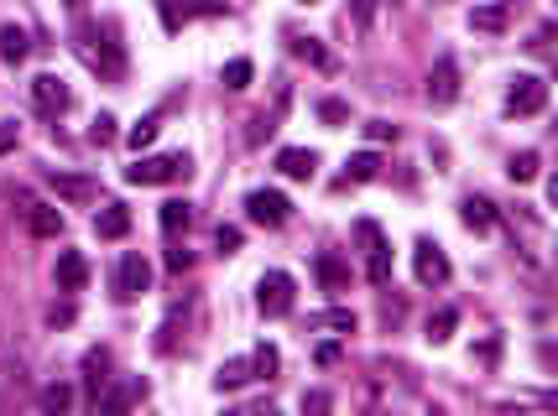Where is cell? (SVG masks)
<instances>
[{
  "mask_svg": "<svg viewBox=\"0 0 558 416\" xmlns=\"http://www.w3.org/2000/svg\"><path fill=\"white\" fill-rule=\"evenodd\" d=\"M506 172H512V182H532L543 172V156H537V151H517V156L506 162Z\"/></svg>",
  "mask_w": 558,
  "mask_h": 416,
  "instance_id": "cell-28",
  "label": "cell"
},
{
  "mask_svg": "<svg viewBox=\"0 0 558 416\" xmlns=\"http://www.w3.org/2000/svg\"><path fill=\"white\" fill-rule=\"evenodd\" d=\"M94 235L99 239H125L131 235V208L125 204H105L94 213Z\"/></svg>",
  "mask_w": 558,
  "mask_h": 416,
  "instance_id": "cell-14",
  "label": "cell"
},
{
  "mask_svg": "<svg viewBox=\"0 0 558 416\" xmlns=\"http://www.w3.org/2000/svg\"><path fill=\"white\" fill-rule=\"evenodd\" d=\"M318 120H324L329 130H340L344 120H350V104H344V99H318Z\"/></svg>",
  "mask_w": 558,
  "mask_h": 416,
  "instance_id": "cell-33",
  "label": "cell"
},
{
  "mask_svg": "<svg viewBox=\"0 0 558 416\" xmlns=\"http://www.w3.org/2000/svg\"><path fill=\"white\" fill-rule=\"evenodd\" d=\"M63 5H73V11H79V5H84V0H63Z\"/></svg>",
  "mask_w": 558,
  "mask_h": 416,
  "instance_id": "cell-42",
  "label": "cell"
},
{
  "mask_svg": "<svg viewBox=\"0 0 558 416\" xmlns=\"http://www.w3.org/2000/svg\"><path fill=\"white\" fill-rule=\"evenodd\" d=\"M313 359H318L324 370H329V364H340V344H318V349H313Z\"/></svg>",
  "mask_w": 558,
  "mask_h": 416,
  "instance_id": "cell-40",
  "label": "cell"
},
{
  "mask_svg": "<svg viewBox=\"0 0 558 416\" xmlns=\"http://www.w3.org/2000/svg\"><path fill=\"white\" fill-rule=\"evenodd\" d=\"M246 219L261 224V229H282L292 219V204L282 198L277 187H256V193H246Z\"/></svg>",
  "mask_w": 558,
  "mask_h": 416,
  "instance_id": "cell-4",
  "label": "cell"
},
{
  "mask_svg": "<svg viewBox=\"0 0 558 416\" xmlns=\"http://www.w3.org/2000/svg\"><path fill=\"white\" fill-rule=\"evenodd\" d=\"M246 380H250V359H224L215 375L219 390H235V386H246Z\"/></svg>",
  "mask_w": 558,
  "mask_h": 416,
  "instance_id": "cell-27",
  "label": "cell"
},
{
  "mask_svg": "<svg viewBox=\"0 0 558 416\" xmlns=\"http://www.w3.org/2000/svg\"><path fill=\"white\" fill-rule=\"evenodd\" d=\"M292 276L287 270H266L261 276V287H256V307H261V318H287L292 312Z\"/></svg>",
  "mask_w": 558,
  "mask_h": 416,
  "instance_id": "cell-5",
  "label": "cell"
},
{
  "mask_svg": "<svg viewBox=\"0 0 558 416\" xmlns=\"http://www.w3.org/2000/svg\"><path fill=\"white\" fill-rule=\"evenodd\" d=\"M47 182H53V193H58V198H68V204H94V193H99V187H94V178H79V172H58V167L47 172Z\"/></svg>",
  "mask_w": 558,
  "mask_h": 416,
  "instance_id": "cell-13",
  "label": "cell"
},
{
  "mask_svg": "<svg viewBox=\"0 0 558 416\" xmlns=\"http://www.w3.org/2000/svg\"><path fill=\"white\" fill-rule=\"evenodd\" d=\"M141 390H147L141 380H125V390H115V395L105 401V412H99V416H125V412H131V401H136Z\"/></svg>",
  "mask_w": 558,
  "mask_h": 416,
  "instance_id": "cell-29",
  "label": "cell"
},
{
  "mask_svg": "<svg viewBox=\"0 0 558 416\" xmlns=\"http://www.w3.org/2000/svg\"><path fill=\"white\" fill-rule=\"evenodd\" d=\"M219 79H224V89H230V94H241V89H250V79H256V62H250V58H230Z\"/></svg>",
  "mask_w": 558,
  "mask_h": 416,
  "instance_id": "cell-25",
  "label": "cell"
},
{
  "mask_svg": "<svg viewBox=\"0 0 558 416\" xmlns=\"http://www.w3.org/2000/svg\"><path fill=\"white\" fill-rule=\"evenodd\" d=\"M381 178V156L376 151H355L350 167H344V182H376Z\"/></svg>",
  "mask_w": 558,
  "mask_h": 416,
  "instance_id": "cell-22",
  "label": "cell"
},
{
  "mask_svg": "<svg viewBox=\"0 0 558 416\" xmlns=\"http://www.w3.org/2000/svg\"><path fill=\"white\" fill-rule=\"evenodd\" d=\"M47 323L68 328V323H73V302H53V307H47Z\"/></svg>",
  "mask_w": 558,
  "mask_h": 416,
  "instance_id": "cell-39",
  "label": "cell"
},
{
  "mask_svg": "<svg viewBox=\"0 0 558 416\" xmlns=\"http://www.w3.org/2000/svg\"><path fill=\"white\" fill-rule=\"evenodd\" d=\"M543 104H548V79L543 73H517L512 89H506V115L528 120V115H543Z\"/></svg>",
  "mask_w": 558,
  "mask_h": 416,
  "instance_id": "cell-3",
  "label": "cell"
},
{
  "mask_svg": "<svg viewBox=\"0 0 558 416\" xmlns=\"http://www.w3.org/2000/svg\"><path fill=\"white\" fill-rule=\"evenodd\" d=\"M27 53H31L27 27H16V21H11V27H0V58L16 68V62H27Z\"/></svg>",
  "mask_w": 558,
  "mask_h": 416,
  "instance_id": "cell-17",
  "label": "cell"
},
{
  "mask_svg": "<svg viewBox=\"0 0 558 416\" xmlns=\"http://www.w3.org/2000/svg\"><path fill=\"white\" fill-rule=\"evenodd\" d=\"M298 5H313V0H298Z\"/></svg>",
  "mask_w": 558,
  "mask_h": 416,
  "instance_id": "cell-43",
  "label": "cell"
},
{
  "mask_svg": "<svg viewBox=\"0 0 558 416\" xmlns=\"http://www.w3.org/2000/svg\"><path fill=\"white\" fill-rule=\"evenodd\" d=\"M156 219H162V235H183L188 224H193V204H183V198H167Z\"/></svg>",
  "mask_w": 558,
  "mask_h": 416,
  "instance_id": "cell-18",
  "label": "cell"
},
{
  "mask_svg": "<svg viewBox=\"0 0 558 416\" xmlns=\"http://www.w3.org/2000/svg\"><path fill=\"white\" fill-rule=\"evenodd\" d=\"M16 141H21V125H16V120H0V156L16 151Z\"/></svg>",
  "mask_w": 558,
  "mask_h": 416,
  "instance_id": "cell-38",
  "label": "cell"
},
{
  "mask_svg": "<svg viewBox=\"0 0 558 416\" xmlns=\"http://www.w3.org/2000/svg\"><path fill=\"white\" fill-rule=\"evenodd\" d=\"M188 172H193L188 151H162V156H136L125 167V182L131 187H162V182H183Z\"/></svg>",
  "mask_w": 558,
  "mask_h": 416,
  "instance_id": "cell-1",
  "label": "cell"
},
{
  "mask_svg": "<svg viewBox=\"0 0 558 416\" xmlns=\"http://www.w3.org/2000/svg\"><path fill=\"white\" fill-rule=\"evenodd\" d=\"M376 5H381V0H350V16H355V27L360 31L376 21Z\"/></svg>",
  "mask_w": 558,
  "mask_h": 416,
  "instance_id": "cell-36",
  "label": "cell"
},
{
  "mask_svg": "<svg viewBox=\"0 0 558 416\" xmlns=\"http://www.w3.org/2000/svg\"><path fill=\"white\" fill-rule=\"evenodd\" d=\"M21 213H27V229L37 239H58L63 235V213L53 204H31V198H21Z\"/></svg>",
  "mask_w": 558,
  "mask_h": 416,
  "instance_id": "cell-12",
  "label": "cell"
},
{
  "mask_svg": "<svg viewBox=\"0 0 558 416\" xmlns=\"http://www.w3.org/2000/svg\"><path fill=\"white\" fill-rule=\"evenodd\" d=\"M89 141H94V146H110V141H115V115H99V120H94Z\"/></svg>",
  "mask_w": 558,
  "mask_h": 416,
  "instance_id": "cell-34",
  "label": "cell"
},
{
  "mask_svg": "<svg viewBox=\"0 0 558 416\" xmlns=\"http://www.w3.org/2000/svg\"><path fill=\"white\" fill-rule=\"evenodd\" d=\"M313 270H318V287H324V292H344V287H350V266H344L334 250H324V255L313 261Z\"/></svg>",
  "mask_w": 558,
  "mask_h": 416,
  "instance_id": "cell-15",
  "label": "cell"
},
{
  "mask_svg": "<svg viewBox=\"0 0 558 416\" xmlns=\"http://www.w3.org/2000/svg\"><path fill=\"white\" fill-rule=\"evenodd\" d=\"M309 323L318 333H355V312L350 307H324V312H313Z\"/></svg>",
  "mask_w": 558,
  "mask_h": 416,
  "instance_id": "cell-20",
  "label": "cell"
},
{
  "mask_svg": "<svg viewBox=\"0 0 558 416\" xmlns=\"http://www.w3.org/2000/svg\"><path fill=\"white\" fill-rule=\"evenodd\" d=\"M147 287H152V266H147V255H141V250H125L121 266H115V297L136 302Z\"/></svg>",
  "mask_w": 558,
  "mask_h": 416,
  "instance_id": "cell-6",
  "label": "cell"
},
{
  "mask_svg": "<svg viewBox=\"0 0 558 416\" xmlns=\"http://www.w3.org/2000/svg\"><path fill=\"white\" fill-rule=\"evenodd\" d=\"M366 141H371V146H386V141H397V125H386V120H371V125H366Z\"/></svg>",
  "mask_w": 558,
  "mask_h": 416,
  "instance_id": "cell-35",
  "label": "cell"
},
{
  "mask_svg": "<svg viewBox=\"0 0 558 416\" xmlns=\"http://www.w3.org/2000/svg\"><path fill=\"white\" fill-rule=\"evenodd\" d=\"M188 266H193V255H188V250H167V270H178V276H183Z\"/></svg>",
  "mask_w": 558,
  "mask_h": 416,
  "instance_id": "cell-41",
  "label": "cell"
},
{
  "mask_svg": "<svg viewBox=\"0 0 558 416\" xmlns=\"http://www.w3.org/2000/svg\"><path fill=\"white\" fill-rule=\"evenodd\" d=\"M156 130H162V115H147V120H136V125H131V130H125V146L136 151V156H141V151L152 146L156 141Z\"/></svg>",
  "mask_w": 558,
  "mask_h": 416,
  "instance_id": "cell-24",
  "label": "cell"
},
{
  "mask_svg": "<svg viewBox=\"0 0 558 416\" xmlns=\"http://www.w3.org/2000/svg\"><path fill=\"white\" fill-rule=\"evenodd\" d=\"M68 99H73V94H68V84H63L58 73H37V79H31V104H37L47 120H58L63 110H68Z\"/></svg>",
  "mask_w": 558,
  "mask_h": 416,
  "instance_id": "cell-7",
  "label": "cell"
},
{
  "mask_svg": "<svg viewBox=\"0 0 558 416\" xmlns=\"http://www.w3.org/2000/svg\"><path fill=\"white\" fill-rule=\"evenodd\" d=\"M298 412H303V416H329V412H334V395H329V390H303Z\"/></svg>",
  "mask_w": 558,
  "mask_h": 416,
  "instance_id": "cell-31",
  "label": "cell"
},
{
  "mask_svg": "<svg viewBox=\"0 0 558 416\" xmlns=\"http://www.w3.org/2000/svg\"><path fill=\"white\" fill-rule=\"evenodd\" d=\"M454 328H460V307H438L434 318H428V338H434V344H449Z\"/></svg>",
  "mask_w": 558,
  "mask_h": 416,
  "instance_id": "cell-26",
  "label": "cell"
},
{
  "mask_svg": "<svg viewBox=\"0 0 558 416\" xmlns=\"http://www.w3.org/2000/svg\"><path fill=\"white\" fill-rule=\"evenodd\" d=\"M292 53H298L303 62H313V68H329V53H324V42H318V37H298V42H292Z\"/></svg>",
  "mask_w": 558,
  "mask_h": 416,
  "instance_id": "cell-30",
  "label": "cell"
},
{
  "mask_svg": "<svg viewBox=\"0 0 558 416\" xmlns=\"http://www.w3.org/2000/svg\"><path fill=\"white\" fill-rule=\"evenodd\" d=\"M215 245H219V255H235V250H241V229H235V224H219Z\"/></svg>",
  "mask_w": 558,
  "mask_h": 416,
  "instance_id": "cell-37",
  "label": "cell"
},
{
  "mask_svg": "<svg viewBox=\"0 0 558 416\" xmlns=\"http://www.w3.org/2000/svg\"><path fill=\"white\" fill-rule=\"evenodd\" d=\"M277 172H282V178H292V182H309L313 172H318V151H309V146H282V151H277Z\"/></svg>",
  "mask_w": 558,
  "mask_h": 416,
  "instance_id": "cell-10",
  "label": "cell"
},
{
  "mask_svg": "<svg viewBox=\"0 0 558 416\" xmlns=\"http://www.w3.org/2000/svg\"><path fill=\"white\" fill-rule=\"evenodd\" d=\"M460 219H465V229H475V235L496 229V208H491V198H465V204H460Z\"/></svg>",
  "mask_w": 558,
  "mask_h": 416,
  "instance_id": "cell-16",
  "label": "cell"
},
{
  "mask_svg": "<svg viewBox=\"0 0 558 416\" xmlns=\"http://www.w3.org/2000/svg\"><path fill=\"white\" fill-rule=\"evenodd\" d=\"M506 21H512V16H506V5H475V11H469V27L486 31V37H501V31H506Z\"/></svg>",
  "mask_w": 558,
  "mask_h": 416,
  "instance_id": "cell-19",
  "label": "cell"
},
{
  "mask_svg": "<svg viewBox=\"0 0 558 416\" xmlns=\"http://www.w3.org/2000/svg\"><path fill=\"white\" fill-rule=\"evenodd\" d=\"M282 354L272 349V344H256V354H250V375H277Z\"/></svg>",
  "mask_w": 558,
  "mask_h": 416,
  "instance_id": "cell-32",
  "label": "cell"
},
{
  "mask_svg": "<svg viewBox=\"0 0 558 416\" xmlns=\"http://www.w3.org/2000/svg\"><path fill=\"white\" fill-rule=\"evenodd\" d=\"M89 287V261L79 255V250H58V292H84Z\"/></svg>",
  "mask_w": 558,
  "mask_h": 416,
  "instance_id": "cell-11",
  "label": "cell"
},
{
  "mask_svg": "<svg viewBox=\"0 0 558 416\" xmlns=\"http://www.w3.org/2000/svg\"><path fill=\"white\" fill-rule=\"evenodd\" d=\"M428 99H434V104H454V99H460V62L449 58V53H444V58L434 62V73H428Z\"/></svg>",
  "mask_w": 558,
  "mask_h": 416,
  "instance_id": "cell-9",
  "label": "cell"
},
{
  "mask_svg": "<svg viewBox=\"0 0 558 416\" xmlns=\"http://www.w3.org/2000/svg\"><path fill=\"white\" fill-rule=\"evenodd\" d=\"M412 270H418L423 287H444V281H449V255L438 250L434 239H418V250H412Z\"/></svg>",
  "mask_w": 558,
  "mask_h": 416,
  "instance_id": "cell-8",
  "label": "cell"
},
{
  "mask_svg": "<svg viewBox=\"0 0 558 416\" xmlns=\"http://www.w3.org/2000/svg\"><path fill=\"white\" fill-rule=\"evenodd\" d=\"M105 370H110V349H89V354H84V386H89L94 395H99V390H105V380H110Z\"/></svg>",
  "mask_w": 558,
  "mask_h": 416,
  "instance_id": "cell-23",
  "label": "cell"
},
{
  "mask_svg": "<svg viewBox=\"0 0 558 416\" xmlns=\"http://www.w3.org/2000/svg\"><path fill=\"white\" fill-rule=\"evenodd\" d=\"M37 401H42V416H63L73 406V386H68V380H53V386H42Z\"/></svg>",
  "mask_w": 558,
  "mask_h": 416,
  "instance_id": "cell-21",
  "label": "cell"
},
{
  "mask_svg": "<svg viewBox=\"0 0 558 416\" xmlns=\"http://www.w3.org/2000/svg\"><path fill=\"white\" fill-rule=\"evenodd\" d=\"M355 245L366 250V276L376 287H392V245H386L376 219H355Z\"/></svg>",
  "mask_w": 558,
  "mask_h": 416,
  "instance_id": "cell-2",
  "label": "cell"
}]
</instances>
